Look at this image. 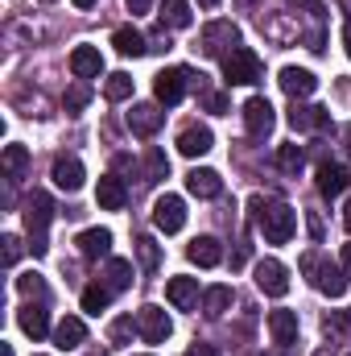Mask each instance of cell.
Wrapping results in <instances>:
<instances>
[{
	"mask_svg": "<svg viewBox=\"0 0 351 356\" xmlns=\"http://www.w3.org/2000/svg\"><path fill=\"white\" fill-rule=\"evenodd\" d=\"M248 211H252V220H257V228H261V236L268 245H289L293 241L298 216H293L289 203H264L261 195H252L248 199Z\"/></svg>",
	"mask_w": 351,
	"mask_h": 356,
	"instance_id": "6da1fadb",
	"label": "cell"
},
{
	"mask_svg": "<svg viewBox=\"0 0 351 356\" xmlns=\"http://www.w3.org/2000/svg\"><path fill=\"white\" fill-rule=\"evenodd\" d=\"M302 273H310L314 290H323L327 298H343V294H348V269L323 261L318 253H306V257H302Z\"/></svg>",
	"mask_w": 351,
	"mask_h": 356,
	"instance_id": "7a4b0ae2",
	"label": "cell"
},
{
	"mask_svg": "<svg viewBox=\"0 0 351 356\" xmlns=\"http://www.w3.org/2000/svg\"><path fill=\"white\" fill-rule=\"evenodd\" d=\"M223 79H228V83H244V88L261 83V79H264L261 54H257V50H248V46H236V50L223 58Z\"/></svg>",
	"mask_w": 351,
	"mask_h": 356,
	"instance_id": "3957f363",
	"label": "cell"
},
{
	"mask_svg": "<svg viewBox=\"0 0 351 356\" xmlns=\"http://www.w3.org/2000/svg\"><path fill=\"white\" fill-rule=\"evenodd\" d=\"M240 46V29L232 25V21H211L203 33H198V54H207V58H228L232 50Z\"/></svg>",
	"mask_w": 351,
	"mask_h": 356,
	"instance_id": "277c9868",
	"label": "cell"
},
{
	"mask_svg": "<svg viewBox=\"0 0 351 356\" xmlns=\"http://www.w3.org/2000/svg\"><path fill=\"white\" fill-rule=\"evenodd\" d=\"M198 79H203V75H198ZM198 79H194V71H186V67H174V71H162V75H157L153 91H157V99L170 108V104H178V99H182V95H186L190 88L203 91V83H198Z\"/></svg>",
	"mask_w": 351,
	"mask_h": 356,
	"instance_id": "5b68a950",
	"label": "cell"
},
{
	"mask_svg": "<svg viewBox=\"0 0 351 356\" xmlns=\"http://www.w3.org/2000/svg\"><path fill=\"white\" fill-rule=\"evenodd\" d=\"M54 220V203H50V195L46 191H33L29 199H25V232H29V241L33 236H46V224Z\"/></svg>",
	"mask_w": 351,
	"mask_h": 356,
	"instance_id": "8992f818",
	"label": "cell"
},
{
	"mask_svg": "<svg viewBox=\"0 0 351 356\" xmlns=\"http://www.w3.org/2000/svg\"><path fill=\"white\" fill-rule=\"evenodd\" d=\"M137 327H141V340H145V344H166L170 332H174V323H170V315H166L162 307H145V311L137 315Z\"/></svg>",
	"mask_w": 351,
	"mask_h": 356,
	"instance_id": "52a82bcc",
	"label": "cell"
},
{
	"mask_svg": "<svg viewBox=\"0 0 351 356\" xmlns=\"http://www.w3.org/2000/svg\"><path fill=\"white\" fill-rule=\"evenodd\" d=\"M257 286L268 298H285L289 294V269L273 257H264V261H257Z\"/></svg>",
	"mask_w": 351,
	"mask_h": 356,
	"instance_id": "ba28073f",
	"label": "cell"
},
{
	"mask_svg": "<svg viewBox=\"0 0 351 356\" xmlns=\"http://www.w3.org/2000/svg\"><path fill=\"white\" fill-rule=\"evenodd\" d=\"M153 224H157L166 236L182 232V224H186V203H182L178 195H162V199L153 203Z\"/></svg>",
	"mask_w": 351,
	"mask_h": 356,
	"instance_id": "9c48e42d",
	"label": "cell"
},
{
	"mask_svg": "<svg viewBox=\"0 0 351 356\" xmlns=\"http://www.w3.org/2000/svg\"><path fill=\"white\" fill-rule=\"evenodd\" d=\"M244 124H248L252 137H268V133H273L277 116H273V104H268L264 95H252V99L244 104Z\"/></svg>",
	"mask_w": 351,
	"mask_h": 356,
	"instance_id": "30bf717a",
	"label": "cell"
},
{
	"mask_svg": "<svg viewBox=\"0 0 351 356\" xmlns=\"http://www.w3.org/2000/svg\"><path fill=\"white\" fill-rule=\"evenodd\" d=\"M162 124H166V112H162L157 104H132V112H128V129H132L137 137H153Z\"/></svg>",
	"mask_w": 351,
	"mask_h": 356,
	"instance_id": "8fae6325",
	"label": "cell"
},
{
	"mask_svg": "<svg viewBox=\"0 0 351 356\" xmlns=\"http://www.w3.org/2000/svg\"><path fill=\"white\" fill-rule=\"evenodd\" d=\"M186 191H190L194 199H219V195H223V178L215 175V170H207V166H194V170L186 175Z\"/></svg>",
	"mask_w": 351,
	"mask_h": 356,
	"instance_id": "7c38bea8",
	"label": "cell"
},
{
	"mask_svg": "<svg viewBox=\"0 0 351 356\" xmlns=\"http://www.w3.org/2000/svg\"><path fill=\"white\" fill-rule=\"evenodd\" d=\"M211 145H215V137L207 124H190L178 137V154H186V158H203V154H211Z\"/></svg>",
	"mask_w": 351,
	"mask_h": 356,
	"instance_id": "4fadbf2b",
	"label": "cell"
},
{
	"mask_svg": "<svg viewBox=\"0 0 351 356\" xmlns=\"http://www.w3.org/2000/svg\"><path fill=\"white\" fill-rule=\"evenodd\" d=\"M268 336H273V344L289 348L298 340V315L293 311H268Z\"/></svg>",
	"mask_w": 351,
	"mask_h": 356,
	"instance_id": "5bb4252c",
	"label": "cell"
},
{
	"mask_svg": "<svg viewBox=\"0 0 351 356\" xmlns=\"http://www.w3.org/2000/svg\"><path fill=\"white\" fill-rule=\"evenodd\" d=\"M71 71H75L79 79H99L103 54H99L95 46H75V50H71Z\"/></svg>",
	"mask_w": 351,
	"mask_h": 356,
	"instance_id": "9a60e30c",
	"label": "cell"
},
{
	"mask_svg": "<svg viewBox=\"0 0 351 356\" xmlns=\"http://www.w3.org/2000/svg\"><path fill=\"white\" fill-rule=\"evenodd\" d=\"M314 88H318V79H314L306 67H285V71H281V91H285V95L302 99V95H314Z\"/></svg>",
	"mask_w": 351,
	"mask_h": 356,
	"instance_id": "2e32d148",
	"label": "cell"
},
{
	"mask_svg": "<svg viewBox=\"0 0 351 356\" xmlns=\"http://www.w3.org/2000/svg\"><path fill=\"white\" fill-rule=\"evenodd\" d=\"M95 199H99L103 211H120V207L128 203V191H124V182H120L116 175H103L99 186H95Z\"/></svg>",
	"mask_w": 351,
	"mask_h": 356,
	"instance_id": "e0dca14e",
	"label": "cell"
},
{
	"mask_svg": "<svg viewBox=\"0 0 351 356\" xmlns=\"http://www.w3.org/2000/svg\"><path fill=\"white\" fill-rule=\"evenodd\" d=\"M186 257H190L198 269H211V266H219V261H223V249H219V241H215V236H194V241H190V249H186Z\"/></svg>",
	"mask_w": 351,
	"mask_h": 356,
	"instance_id": "ac0fdd59",
	"label": "cell"
},
{
	"mask_svg": "<svg viewBox=\"0 0 351 356\" xmlns=\"http://www.w3.org/2000/svg\"><path fill=\"white\" fill-rule=\"evenodd\" d=\"M289 124H293L298 133H310V129H327V124H331V116H327V108L293 104V108H289Z\"/></svg>",
	"mask_w": 351,
	"mask_h": 356,
	"instance_id": "d6986e66",
	"label": "cell"
},
{
	"mask_svg": "<svg viewBox=\"0 0 351 356\" xmlns=\"http://www.w3.org/2000/svg\"><path fill=\"white\" fill-rule=\"evenodd\" d=\"M79 253L87 257V261H95V257H108L112 253V232L108 228H87V232H79Z\"/></svg>",
	"mask_w": 351,
	"mask_h": 356,
	"instance_id": "ffe728a7",
	"label": "cell"
},
{
	"mask_svg": "<svg viewBox=\"0 0 351 356\" xmlns=\"http://www.w3.org/2000/svg\"><path fill=\"white\" fill-rule=\"evenodd\" d=\"M261 29H264V38H273L277 46H289V42L302 38V25H298V21H285L281 13H277V17H261Z\"/></svg>",
	"mask_w": 351,
	"mask_h": 356,
	"instance_id": "44dd1931",
	"label": "cell"
},
{
	"mask_svg": "<svg viewBox=\"0 0 351 356\" xmlns=\"http://www.w3.org/2000/svg\"><path fill=\"white\" fill-rule=\"evenodd\" d=\"M87 340V327H83V319H75V315H67V319H58V327H54V344L62 348V353H71V348H79Z\"/></svg>",
	"mask_w": 351,
	"mask_h": 356,
	"instance_id": "7402d4cb",
	"label": "cell"
},
{
	"mask_svg": "<svg viewBox=\"0 0 351 356\" xmlns=\"http://www.w3.org/2000/svg\"><path fill=\"white\" fill-rule=\"evenodd\" d=\"M166 298L174 302L178 311H190V307L198 302V282H194V277H170V282H166Z\"/></svg>",
	"mask_w": 351,
	"mask_h": 356,
	"instance_id": "603a6c76",
	"label": "cell"
},
{
	"mask_svg": "<svg viewBox=\"0 0 351 356\" xmlns=\"http://www.w3.org/2000/svg\"><path fill=\"white\" fill-rule=\"evenodd\" d=\"M50 175H54V182H58L62 191H79L83 178H87L79 158H54V170H50Z\"/></svg>",
	"mask_w": 351,
	"mask_h": 356,
	"instance_id": "cb8c5ba5",
	"label": "cell"
},
{
	"mask_svg": "<svg viewBox=\"0 0 351 356\" xmlns=\"http://www.w3.org/2000/svg\"><path fill=\"white\" fill-rule=\"evenodd\" d=\"M17 323H21V332H25L29 340L50 336V315H46L42 307H21V311H17Z\"/></svg>",
	"mask_w": 351,
	"mask_h": 356,
	"instance_id": "d4e9b609",
	"label": "cell"
},
{
	"mask_svg": "<svg viewBox=\"0 0 351 356\" xmlns=\"http://www.w3.org/2000/svg\"><path fill=\"white\" fill-rule=\"evenodd\" d=\"M318 191H323L327 199H339V195L348 191V170L335 166V162H323V166H318Z\"/></svg>",
	"mask_w": 351,
	"mask_h": 356,
	"instance_id": "484cf974",
	"label": "cell"
},
{
	"mask_svg": "<svg viewBox=\"0 0 351 356\" xmlns=\"http://www.w3.org/2000/svg\"><path fill=\"white\" fill-rule=\"evenodd\" d=\"M112 46H116V54H124V58H141L149 46H145V38L132 29V25H120L116 33H112Z\"/></svg>",
	"mask_w": 351,
	"mask_h": 356,
	"instance_id": "4316f807",
	"label": "cell"
},
{
	"mask_svg": "<svg viewBox=\"0 0 351 356\" xmlns=\"http://www.w3.org/2000/svg\"><path fill=\"white\" fill-rule=\"evenodd\" d=\"M203 311H207L211 319L228 315V311H232V286H211V290L203 294Z\"/></svg>",
	"mask_w": 351,
	"mask_h": 356,
	"instance_id": "83f0119b",
	"label": "cell"
},
{
	"mask_svg": "<svg viewBox=\"0 0 351 356\" xmlns=\"http://www.w3.org/2000/svg\"><path fill=\"white\" fill-rule=\"evenodd\" d=\"M112 294H116V290H112L108 282H91L87 290H83V311H87V315H99V311H108Z\"/></svg>",
	"mask_w": 351,
	"mask_h": 356,
	"instance_id": "f1b7e54d",
	"label": "cell"
},
{
	"mask_svg": "<svg viewBox=\"0 0 351 356\" xmlns=\"http://www.w3.org/2000/svg\"><path fill=\"white\" fill-rule=\"evenodd\" d=\"M103 273H108V286L112 290H128L132 286V261H124V257H112Z\"/></svg>",
	"mask_w": 351,
	"mask_h": 356,
	"instance_id": "f546056e",
	"label": "cell"
},
{
	"mask_svg": "<svg viewBox=\"0 0 351 356\" xmlns=\"http://www.w3.org/2000/svg\"><path fill=\"white\" fill-rule=\"evenodd\" d=\"M4 175H12V178H21L25 175V166H29V149L25 145H4Z\"/></svg>",
	"mask_w": 351,
	"mask_h": 356,
	"instance_id": "4dcf8cb0",
	"label": "cell"
},
{
	"mask_svg": "<svg viewBox=\"0 0 351 356\" xmlns=\"http://www.w3.org/2000/svg\"><path fill=\"white\" fill-rule=\"evenodd\" d=\"M137 261H141L145 273H153V269L162 266V249H157L153 236H141V241H137Z\"/></svg>",
	"mask_w": 351,
	"mask_h": 356,
	"instance_id": "1f68e13d",
	"label": "cell"
},
{
	"mask_svg": "<svg viewBox=\"0 0 351 356\" xmlns=\"http://www.w3.org/2000/svg\"><path fill=\"white\" fill-rule=\"evenodd\" d=\"M103 95H108V99H116V104H120V99H128V95H132V75H128V71H116V75H108Z\"/></svg>",
	"mask_w": 351,
	"mask_h": 356,
	"instance_id": "d6a6232c",
	"label": "cell"
},
{
	"mask_svg": "<svg viewBox=\"0 0 351 356\" xmlns=\"http://www.w3.org/2000/svg\"><path fill=\"white\" fill-rule=\"evenodd\" d=\"M277 166H281L285 175H302V166H306V154H302L298 145H281V149H277Z\"/></svg>",
	"mask_w": 351,
	"mask_h": 356,
	"instance_id": "836d02e7",
	"label": "cell"
},
{
	"mask_svg": "<svg viewBox=\"0 0 351 356\" xmlns=\"http://www.w3.org/2000/svg\"><path fill=\"white\" fill-rule=\"evenodd\" d=\"M145 182H162V178L170 175V158H166V154H162V149H149V154H145Z\"/></svg>",
	"mask_w": 351,
	"mask_h": 356,
	"instance_id": "e575fe53",
	"label": "cell"
},
{
	"mask_svg": "<svg viewBox=\"0 0 351 356\" xmlns=\"http://www.w3.org/2000/svg\"><path fill=\"white\" fill-rule=\"evenodd\" d=\"M132 332H141V327L132 323V315H120V319H112V327H108V340L120 348V344H128V340H132Z\"/></svg>",
	"mask_w": 351,
	"mask_h": 356,
	"instance_id": "d590c367",
	"label": "cell"
},
{
	"mask_svg": "<svg viewBox=\"0 0 351 356\" xmlns=\"http://www.w3.org/2000/svg\"><path fill=\"white\" fill-rule=\"evenodd\" d=\"M194 17H190V4L186 0H166V25L170 29H186Z\"/></svg>",
	"mask_w": 351,
	"mask_h": 356,
	"instance_id": "8d00e7d4",
	"label": "cell"
},
{
	"mask_svg": "<svg viewBox=\"0 0 351 356\" xmlns=\"http://www.w3.org/2000/svg\"><path fill=\"white\" fill-rule=\"evenodd\" d=\"M17 290H21V294H37V298H46V282H42V273H21V277H17Z\"/></svg>",
	"mask_w": 351,
	"mask_h": 356,
	"instance_id": "74e56055",
	"label": "cell"
},
{
	"mask_svg": "<svg viewBox=\"0 0 351 356\" xmlns=\"http://www.w3.org/2000/svg\"><path fill=\"white\" fill-rule=\"evenodd\" d=\"M203 108L215 112V116H223V112H228V95H219V91H203Z\"/></svg>",
	"mask_w": 351,
	"mask_h": 356,
	"instance_id": "f35d334b",
	"label": "cell"
},
{
	"mask_svg": "<svg viewBox=\"0 0 351 356\" xmlns=\"http://www.w3.org/2000/svg\"><path fill=\"white\" fill-rule=\"evenodd\" d=\"M87 99H91V91L79 83V88H71L67 91V112H79V108H87Z\"/></svg>",
	"mask_w": 351,
	"mask_h": 356,
	"instance_id": "ab89813d",
	"label": "cell"
},
{
	"mask_svg": "<svg viewBox=\"0 0 351 356\" xmlns=\"http://www.w3.org/2000/svg\"><path fill=\"white\" fill-rule=\"evenodd\" d=\"M0 245H4V266H17V257H21V241H17V236H4Z\"/></svg>",
	"mask_w": 351,
	"mask_h": 356,
	"instance_id": "60d3db41",
	"label": "cell"
},
{
	"mask_svg": "<svg viewBox=\"0 0 351 356\" xmlns=\"http://www.w3.org/2000/svg\"><path fill=\"white\" fill-rule=\"evenodd\" d=\"M306 224H310V236H314V241H323V236H327V228H323V216H318V211H306Z\"/></svg>",
	"mask_w": 351,
	"mask_h": 356,
	"instance_id": "b9f144b4",
	"label": "cell"
},
{
	"mask_svg": "<svg viewBox=\"0 0 351 356\" xmlns=\"http://www.w3.org/2000/svg\"><path fill=\"white\" fill-rule=\"evenodd\" d=\"M153 8V0H128V13L132 17H141V13H149Z\"/></svg>",
	"mask_w": 351,
	"mask_h": 356,
	"instance_id": "7bdbcfd3",
	"label": "cell"
},
{
	"mask_svg": "<svg viewBox=\"0 0 351 356\" xmlns=\"http://www.w3.org/2000/svg\"><path fill=\"white\" fill-rule=\"evenodd\" d=\"M298 4H302L310 17H323V0H298Z\"/></svg>",
	"mask_w": 351,
	"mask_h": 356,
	"instance_id": "ee69618b",
	"label": "cell"
},
{
	"mask_svg": "<svg viewBox=\"0 0 351 356\" xmlns=\"http://www.w3.org/2000/svg\"><path fill=\"white\" fill-rule=\"evenodd\" d=\"M186 356H215V353H211L207 344H194V348H190V353H186Z\"/></svg>",
	"mask_w": 351,
	"mask_h": 356,
	"instance_id": "f6af8a7d",
	"label": "cell"
},
{
	"mask_svg": "<svg viewBox=\"0 0 351 356\" xmlns=\"http://www.w3.org/2000/svg\"><path fill=\"white\" fill-rule=\"evenodd\" d=\"M343 46H348V58H351V21L343 25Z\"/></svg>",
	"mask_w": 351,
	"mask_h": 356,
	"instance_id": "bcb514c9",
	"label": "cell"
},
{
	"mask_svg": "<svg viewBox=\"0 0 351 356\" xmlns=\"http://www.w3.org/2000/svg\"><path fill=\"white\" fill-rule=\"evenodd\" d=\"M343 269L351 273V245H343Z\"/></svg>",
	"mask_w": 351,
	"mask_h": 356,
	"instance_id": "7dc6e473",
	"label": "cell"
},
{
	"mask_svg": "<svg viewBox=\"0 0 351 356\" xmlns=\"http://www.w3.org/2000/svg\"><path fill=\"white\" fill-rule=\"evenodd\" d=\"M343 228H348V232H351V203H348V207H343Z\"/></svg>",
	"mask_w": 351,
	"mask_h": 356,
	"instance_id": "c3c4849f",
	"label": "cell"
},
{
	"mask_svg": "<svg viewBox=\"0 0 351 356\" xmlns=\"http://www.w3.org/2000/svg\"><path fill=\"white\" fill-rule=\"evenodd\" d=\"M71 4H75V8H91V4H95V0H71Z\"/></svg>",
	"mask_w": 351,
	"mask_h": 356,
	"instance_id": "681fc988",
	"label": "cell"
},
{
	"mask_svg": "<svg viewBox=\"0 0 351 356\" xmlns=\"http://www.w3.org/2000/svg\"><path fill=\"white\" fill-rule=\"evenodd\" d=\"M236 4H240V8H257V0H236Z\"/></svg>",
	"mask_w": 351,
	"mask_h": 356,
	"instance_id": "f907efd6",
	"label": "cell"
},
{
	"mask_svg": "<svg viewBox=\"0 0 351 356\" xmlns=\"http://www.w3.org/2000/svg\"><path fill=\"white\" fill-rule=\"evenodd\" d=\"M198 4H203V8H219V0H198Z\"/></svg>",
	"mask_w": 351,
	"mask_h": 356,
	"instance_id": "816d5d0a",
	"label": "cell"
},
{
	"mask_svg": "<svg viewBox=\"0 0 351 356\" xmlns=\"http://www.w3.org/2000/svg\"><path fill=\"white\" fill-rule=\"evenodd\" d=\"M339 8H343V13L351 17V0H339Z\"/></svg>",
	"mask_w": 351,
	"mask_h": 356,
	"instance_id": "f5cc1de1",
	"label": "cell"
},
{
	"mask_svg": "<svg viewBox=\"0 0 351 356\" xmlns=\"http://www.w3.org/2000/svg\"><path fill=\"white\" fill-rule=\"evenodd\" d=\"M314 356H335V353H331V348H318V353H314Z\"/></svg>",
	"mask_w": 351,
	"mask_h": 356,
	"instance_id": "db71d44e",
	"label": "cell"
},
{
	"mask_svg": "<svg viewBox=\"0 0 351 356\" xmlns=\"http://www.w3.org/2000/svg\"><path fill=\"white\" fill-rule=\"evenodd\" d=\"M343 319H348V323H351V311H348V315H343Z\"/></svg>",
	"mask_w": 351,
	"mask_h": 356,
	"instance_id": "11a10c76",
	"label": "cell"
},
{
	"mask_svg": "<svg viewBox=\"0 0 351 356\" xmlns=\"http://www.w3.org/2000/svg\"><path fill=\"white\" fill-rule=\"evenodd\" d=\"M46 4H50V0H46Z\"/></svg>",
	"mask_w": 351,
	"mask_h": 356,
	"instance_id": "9f6ffc18",
	"label": "cell"
},
{
	"mask_svg": "<svg viewBox=\"0 0 351 356\" xmlns=\"http://www.w3.org/2000/svg\"><path fill=\"white\" fill-rule=\"evenodd\" d=\"M348 356H351V353H348Z\"/></svg>",
	"mask_w": 351,
	"mask_h": 356,
	"instance_id": "6f0895ef",
	"label": "cell"
}]
</instances>
